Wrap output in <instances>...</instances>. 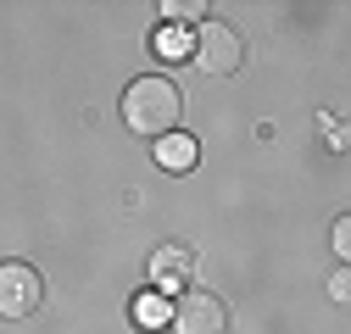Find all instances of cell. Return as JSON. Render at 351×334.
Listing matches in <instances>:
<instances>
[{"label": "cell", "mask_w": 351, "mask_h": 334, "mask_svg": "<svg viewBox=\"0 0 351 334\" xmlns=\"http://www.w3.org/2000/svg\"><path fill=\"white\" fill-rule=\"evenodd\" d=\"M167 323H173V334H229V307L212 290H184L173 301Z\"/></svg>", "instance_id": "7a4b0ae2"}, {"label": "cell", "mask_w": 351, "mask_h": 334, "mask_svg": "<svg viewBox=\"0 0 351 334\" xmlns=\"http://www.w3.org/2000/svg\"><path fill=\"white\" fill-rule=\"evenodd\" d=\"M151 279H156V290L184 284V279H190V250H184V245H162L156 257H151Z\"/></svg>", "instance_id": "5b68a950"}, {"label": "cell", "mask_w": 351, "mask_h": 334, "mask_svg": "<svg viewBox=\"0 0 351 334\" xmlns=\"http://www.w3.org/2000/svg\"><path fill=\"white\" fill-rule=\"evenodd\" d=\"M206 6H201V0H162V17L167 23H195Z\"/></svg>", "instance_id": "52a82bcc"}, {"label": "cell", "mask_w": 351, "mask_h": 334, "mask_svg": "<svg viewBox=\"0 0 351 334\" xmlns=\"http://www.w3.org/2000/svg\"><path fill=\"white\" fill-rule=\"evenodd\" d=\"M195 140L190 134H162V145H156V162L167 167V173H190V167H195Z\"/></svg>", "instance_id": "8992f818"}, {"label": "cell", "mask_w": 351, "mask_h": 334, "mask_svg": "<svg viewBox=\"0 0 351 334\" xmlns=\"http://www.w3.org/2000/svg\"><path fill=\"white\" fill-rule=\"evenodd\" d=\"M335 250H340V257H346V250H351V223H346V218L335 223Z\"/></svg>", "instance_id": "9c48e42d"}, {"label": "cell", "mask_w": 351, "mask_h": 334, "mask_svg": "<svg viewBox=\"0 0 351 334\" xmlns=\"http://www.w3.org/2000/svg\"><path fill=\"white\" fill-rule=\"evenodd\" d=\"M179 112H184V95L173 90V78H162V73L134 78V84L123 90V123H128L134 134H145V140L173 134V129H179Z\"/></svg>", "instance_id": "6da1fadb"}, {"label": "cell", "mask_w": 351, "mask_h": 334, "mask_svg": "<svg viewBox=\"0 0 351 334\" xmlns=\"http://www.w3.org/2000/svg\"><path fill=\"white\" fill-rule=\"evenodd\" d=\"M45 301V279L28 262H0V318H28Z\"/></svg>", "instance_id": "3957f363"}, {"label": "cell", "mask_w": 351, "mask_h": 334, "mask_svg": "<svg viewBox=\"0 0 351 334\" xmlns=\"http://www.w3.org/2000/svg\"><path fill=\"white\" fill-rule=\"evenodd\" d=\"M134 312H140V318H151V323H156V318H167V307H162V301H140Z\"/></svg>", "instance_id": "30bf717a"}, {"label": "cell", "mask_w": 351, "mask_h": 334, "mask_svg": "<svg viewBox=\"0 0 351 334\" xmlns=\"http://www.w3.org/2000/svg\"><path fill=\"white\" fill-rule=\"evenodd\" d=\"M195 62H201V73H212V78L234 73V67L245 62V56H240V34H229L223 23H206L201 39H195Z\"/></svg>", "instance_id": "277c9868"}, {"label": "cell", "mask_w": 351, "mask_h": 334, "mask_svg": "<svg viewBox=\"0 0 351 334\" xmlns=\"http://www.w3.org/2000/svg\"><path fill=\"white\" fill-rule=\"evenodd\" d=\"M156 45L167 51V62H179V51H184V34H179V28H167V34L156 39Z\"/></svg>", "instance_id": "ba28073f"}]
</instances>
